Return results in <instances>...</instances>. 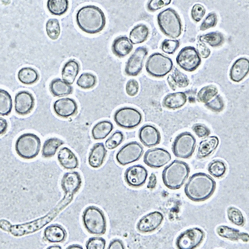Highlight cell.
<instances>
[{
  "mask_svg": "<svg viewBox=\"0 0 249 249\" xmlns=\"http://www.w3.org/2000/svg\"><path fill=\"white\" fill-rule=\"evenodd\" d=\"M105 244V241L103 238L93 237L87 241L86 247L88 249H103L104 248Z\"/></svg>",
  "mask_w": 249,
  "mask_h": 249,
  "instance_id": "c3c4849f",
  "label": "cell"
},
{
  "mask_svg": "<svg viewBox=\"0 0 249 249\" xmlns=\"http://www.w3.org/2000/svg\"><path fill=\"white\" fill-rule=\"evenodd\" d=\"M197 92L196 89H189L184 92L187 96H188V99L189 102L194 103L195 102V96Z\"/></svg>",
  "mask_w": 249,
  "mask_h": 249,
  "instance_id": "9f6ffc18",
  "label": "cell"
},
{
  "mask_svg": "<svg viewBox=\"0 0 249 249\" xmlns=\"http://www.w3.org/2000/svg\"><path fill=\"white\" fill-rule=\"evenodd\" d=\"M54 112L58 116L66 118L74 115L78 109L77 104L73 99L65 98L58 99L53 105Z\"/></svg>",
  "mask_w": 249,
  "mask_h": 249,
  "instance_id": "ffe728a7",
  "label": "cell"
},
{
  "mask_svg": "<svg viewBox=\"0 0 249 249\" xmlns=\"http://www.w3.org/2000/svg\"><path fill=\"white\" fill-rule=\"evenodd\" d=\"M218 144V139L215 136H211L201 141L198 147L197 157L202 159L209 156L216 149Z\"/></svg>",
  "mask_w": 249,
  "mask_h": 249,
  "instance_id": "f546056e",
  "label": "cell"
},
{
  "mask_svg": "<svg viewBox=\"0 0 249 249\" xmlns=\"http://www.w3.org/2000/svg\"><path fill=\"white\" fill-rule=\"evenodd\" d=\"M216 230L217 234L222 237L231 240L240 239L245 242L249 240L248 234L241 232L239 230L234 228L226 226L221 225L217 227Z\"/></svg>",
  "mask_w": 249,
  "mask_h": 249,
  "instance_id": "4dcf8cb0",
  "label": "cell"
},
{
  "mask_svg": "<svg viewBox=\"0 0 249 249\" xmlns=\"http://www.w3.org/2000/svg\"><path fill=\"white\" fill-rule=\"evenodd\" d=\"M216 183L209 175L199 172L191 176L185 185L184 191L190 199L199 201L209 198L213 193Z\"/></svg>",
  "mask_w": 249,
  "mask_h": 249,
  "instance_id": "6da1fadb",
  "label": "cell"
},
{
  "mask_svg": "<svg viewBox=\"0 0 249 249\" xmlns=\"http://www.w3.org/2000/svg\"><path fill=\"white\" fill-rule=\"evenodd\" d=\"M217 17L216 14L214 12L209 13L201 23L200 29L201 31H204L210 28L215 27L217 22Z\"/></svg>",
  "mask_w": 249,
  "mask_h": 249,
  "instance_id": "7dc6e473",
  "label": "cell"
},
{
  "mask_svg": "<svg viewBox=\"0 0 249 249\" xmlns=\"http://www.w3.org/2000/svg\"><path fill=\"white\" fill-rule=\"evenodd\" d=\"M173 63L169 58L159 53H154L148 57L145 64L146 69L151 76L163 77L172 69Z\"/></svg>",
  "mask_w": 249,
  "mask_h": 249,
  "instance_id": "52a82bcc",
  "label": "cell"
},
{
  "mask_svg": "<svg viewBox=\"0 0 249 249\" xmlns=\"http://www.w3.org/2000/svg\"><path fill=\"white\" fill-rule=\"evenodd\" d=\"M170 0H150L148 2L146 7L150 12H154L169 4Z\"/></svg>",
  "mask_w": 249,
  "mask_h": 249,
  "instance_id": "816d5d0a",
  "label": "cell"
},
{
  "mask_svg": "<svg viewBox=\"0 0 249 249\" xmlns=\"http://www.w3.org/2000/svg\"><path fill=\"white\" fill-rule=\"evenodd\" d=\"M57 158L60 165L66 169H74L78 166L79 161L77 157L67 147H64L60 150L57 154Z\"/></svg>",
  "mask_w": 249,
  "mask_h": 249,
  "instance_id": "cb8c5ba5",
  "label": "cell"
},
{
  "mask_svg": "<svg viewBox=\"0 0 249 249\" xmlns=\"http://www.w3.org/2000/svg\"><path fill=\"white\" fill-rule=\"evenodd\" d=\"M197 48L199 54L202 58H207L210 54V50L203 42L198 41L197 44Z\"/></svg>",
  "mask_w": 249,
  "mask_h": 249,
  "instance_id": "11a10c76",
  "label": "cell"
},
{
  "mask_svg": "<svg viewBox=\"0 0 249 249\" xmlns=\"http://www.w3.org/2000/svg\"><path fill=\"white\" fill-rule=\"evenodd\" d=\"M206 103L208 108L216 112L222 110L224 106L223 100L219 95H217L214 98Z\"/></svg>",
  "mask_w": 249,
  "mask_h": 249,
  "instance_id": "f907efd6",
  "label": "cell"
},
{
  "mask_svg": "<svg viewBox=\"0 0 249 249\" xmlns=\"http://www.w3.org/2000/svg\"><path fill=\"white\" fill-rule=\"evenodd\" d=\"M157 183V179L155 175L152 173L149 178V181L147 186L148 188L152 189L156 187Z\"/></svg>",
  "mask_w": 249,
  "mask_h": 249,
  "instance_id": "6f0895ef",
  "label": "cell"
},
{
  "mask_svg": "<svg viewBox=\"0 0 249 249\" xmlns=\"http://www.w3.org/2000/svg\"><path fill=\"white\" fill-rule=\"evenodd\" d=\"M76 20L82 31L90 34L101 31L106 23L105 17L102 10L98 7L91 5L80 9L77 13Z\"/></svg>",
  "mask_w": 249,
  "mask_h": 249,
  "instance_id": "7a4b0ae2",
  "label": "cell"
},
{
  "mask_svg": "<svg viewBox=\"0 0 249 249\" xmlns=\"http://www.w3.org/2000/svg\"><path fill=\"white\" fill-rule=\"evenodd\" d=\"M218 91L217 87L214 85L205 86L198 92L197 100L199 102L206 103L217 95Z\"/></svg>",
  "mask_w": 249,
  "mask_h": 249,
  "instance_id": "60d3db41",
  "label": "cell"
},
{
  "mask_svg": "<svg viewBox=\"0 0 249 249\" xmlns=\"http://www.w3.org/2000/svg\"><path fill=\"white\" fill-rule=\"evenodd\" d=\"M170 153L162 148H155L149 149L145 153L143 161L149 166L158 168L167 163L171 160Z\"/></svg>",
  "mask_w": 249,
  "mask_h": 249,
  "instance_id": "5bb4252c",
  "label": "cell"
},
{
  "mask_svg": "<svg viewBox=\"0 0 249 249\" xmlns=\"http://www.w3.org/2000/svg\"><path fill=\"white\" fill-rule=\"evenodd\" d=\"M15 109L19 115H24L29 113L34 108L35 99L29 92L23 90L16 95L15 98Z\"/></svg>",
  "mask_w": 249,
  "mask_h": 249,
  "instance_id": "e0dca14e",
  "label": "cell"
},
{
  "mask_svg": "<svg viewBox=\"0 0 249 249\" xmlns=\"http://www.w3.org/2000/svg\"><path fill=\"white\" fill-rule=\"evenodd\" d=\"M227 214L229 220L234 224L239 226L243 223L244 219L243 215L238 208L234 207H229L227 210Z\"/></svg>",
  "mask_w": 249,
  "mask_h": 249,
  "instance_id": "f6af8a7d",
  "label": "cell"
},
{
  "mask_svg": "<svg viewBox=\"0 0 249 249\" xmlns=\"http://www.w3.org/2000/svg\"><path fill=\"white\" fill-rule=\"evenodd\" d=\"M157 21L160 30L166 36L176 38L181 35V21L178 14L173 9L169 8L160 12Z\"/></svg>",
  "mask_w": 249,
  "mask_h": 249,
  "instance_id": "277c9868",
  "label": "cell"
},
{
  "mask_svg": "<svg viewBox=\"0 0 249 249\" xmlns=\"http://www.w3.org/2000/svg\"><path fill=\"white\" fill-rule=\"evenodd\" d=\"M163 218L162 215L159 212H155L151 213L140 220L137 227L140 231L142 232L151 231L160 225Z\"/></svg>",
  "mask_w": 249,
  "mask_h": 249,
  "instance_id": "44dd1931",
  "label": "cell"
},
{
  "mask_svg": "<svg viewBox=\"0 0 249 249\" xmlns=\"http://www.w3.org/2000/svg\"><path fill=\"white\" fill-rule=\"evenodd\" d=\"M124 138L123 133L119 130H116L107 139L105 142V146L109 149H115L122 142Z\"/></svg>",
  "mask_w": 249,
  "mask_h": 249,
  "instance_id": "ee69618b",
  "label": "cell"
},
{
  "mask_svg": "<svg viewBox=\"0 0 249 249\" xmlns=\"http://www.w3.org/2000/svg\"><path fill=\"white\" fill-rule=\"evenodd\" d=\"M39 76L37 71L29 67H25L21 69L17 74L18 80L23 84L30 85L36 82Z\"/></svg>",
  "mask_w": 249,
  "mask_h": 249,
  "instance_id": "1f68e13d",
  "label": "cell"
},
{
  "mask_svg": "<svg viewBox=\"0 0 249 249\" xmlns=\"http://www.w3.org/2000/svg\"><path fill=\"white\" fill-rule=\"evenodd\" d=\"M49 89L54 97H62L71 94L73 88L71 85L59 78L52 80L49 85Z\"/></svg>",
  "mask_w": 249,
  "mask_h": 249,
  "instance_id": "83f0119b",
  "label": "cell"
},
{
  "mask_svg": "<svg viewBox=\"0 0 249 249\" xmlns=\"http://www.w3.org/2000/svg\"><path fill=\"white\" fill-rule=\"evenodd\" d=\"M204 236L203 231L198 228L190 229L185 231L178 237L176 244L181 249H193L201 242Z\"/></svg>",
  "mask_w": 249,
  "mask_h": 249,
  "instance_id": "4fadbf2b",
  "label": "cell"
},
{
  "mask_svg": "<svg viewBox=\"0 0 249 249\" xmlns=\"http://www.w3.org/2000/svg\"><path fill=\"white\" fill-rule=\"evenodd\" d=\"M196 141L194 136L190 133H181L175 138L172 146V152L176 157L187 159L192 155L194 151Z\"/></svg>",
  "mask_w": 249,
  "mask_h": 249,
  "instance_id": "ba28073f",
  "label": "cell"
},
{
  "mask_svg": "<svg viewBox=\"0 0 249 249\" xmlns=\"http://www.w3.org/2000/svg\"><path fill=\"white\" fill-rule=\"evenodd\" d=\"M148 175L146 168L140 164L135 165L128 168L124 173V179L130 186L138 188L145 183Z\"/></svg>",
  "mask_w": 249,
  "mask_h": 249,
  "instance_id": "9a60e30c",
  "label": "cell"
},
{
  "mask_svg": "<svg viewBox=\"0 0 249 249\" xmlns=\"http://www.w3.org/2000/svg\"><path fill=\"white\" fill-rule=\"evenodd\" d=\"M192 129L196 135L200 138L207 136L210 133V130L206 126L200 124H196Z\"/></svg>",
  "mask_w": 249,
  "mask_h": 249,
  "instance_id": "db71d44e",
  "label": "cell"
},
{
  "mask_svg": "<svg viewBox=\"0 0 249 249\" xmlns=\"http://www.w3.org/2000/svg\"><path fill=\"white\" fill-rule=\"evenodd\" d=\"M53 214L50 213L31 222L12 226L10 231L12 234L16 236H21L35 231L49 222L52 218Z\"/></svg>",
  "mask_w": 249,
  "mask_h": 249,
  "instance_id": "2e32d148",
  "label": "cell"
},
{
  "mask_svg": "<svg viewBox=\"0 0 249 249\" xmlns=\"http://www.w3.org/2000/svg\"><path fill=\"white\" fill-rule=\"evenodd\" d=\"M208 170L209 173L213 176L219 178L225 174L227 171V167L223 161L220 160H216L209 164Z\"/></svg>",
  "mask_w": 249,
  "mask_h": 249,
  "instance_id": "b9f144b4",
  "label": "cell"
},
{
  "mask_svg": "<svg viewBox=\"0 0 249 249\" xmlns=\"http://www.w3.org/2000/svg\"><path fill=\"white\" fill-rule=\"evenodd\" d=\"M46 30L47 34L51 39L55 40L59 36L60 28L58 20L56 18L49 19L46 24Z\"/></svg>",
  "mask_w": 249,
  "mask_h": 249,
  "instance_id": "7bdbcfd3",
  "label": "cell"
},
{
  "mask_svg": "<svg viewBox=\"0 0 249 249\" xmlns=\"http://www.w3.org/2000/svg\"><path fill=\"white\" fill-rule=\"evenodd\" d=\"M187 100V96L184 92L169 93L163 98L162 105L167 109L174 110L183 107L186 103Z\"/></svg>",
  "mask_w": 249,
  "mask_h": 249,
  "instance_id": "484cf974",
  "label": "cell"
},
{
  "mask_svg": "<svg viewBox=\"0 0 249 249\" xmlns=\"http://www.w3.org/2000/svg\"><path fill=\"white\" fill-rule=\"evenodd\" d=\"M144 152L142 146L135 141L128 143L119 150L116 156L117 162L124 166L139 160Z\"/></svg>",
  "mask_w": 249,
  "mask_h": 249,
  "instance_id": "30bf717a",
  "label": "cell"
},
{
  "mask_svg": "<svg viewBox=\"0 0 249 249\" xmlns=\"http://www.w3.org/2000/svg\"><path fill=\"white\" fill-rule=\"evenodd\" d=\"M113 126L110 121L103 120L96 124L93 127L91 134L93 138L96 140L104 139L112 131Z\"/></svg>",
  "mask_w": 249,
  "mask_h": 249,
  "instance_id": "d6a6232c",
  "label": "cell"
},
{
  "mask_svg": "<svg viewBox=\"0 0 249 249\" xmlns=\"http://www.w3.org/2000/svg\"><path fill=\"white\" fill-rule=\"evenodd\" d=\"M64 142L57 138H52L44 142L42 151V156L45 158L52 157L55 154L59 148L63 144Z\"/></svg>",
  "mask_w": 249,
  "mask_h": 249,
  "instance_id": "e575fe53",
  "label": "cell"
},
{
  "mask_svg": "<svg viewBox=\"0 0 249 249\" xmlns=\"http://www.w3.org/2000/svg\"><path fill=\"white\" fill-rule=\"evenodd\" d=\"M107 152L103 143H97L94 144L89 155L88 161L90 166L95 168L100 167L104 161Z\"/></svg>",
  "mask_w": 249,
  "mask_h": 249,
  "instance_id": "603a6c76",
  "label": "cell"
},
{
  "mask_svg": "<svg viewBox=\"0 0 249 249\" xmlns=\"http://www.w3.org/2000/svg\"><path fill=\"white\" fill-rule=\"evenodd\" d=\"M83 248L77 244H74L69 246L67 249H82Z\"/></svg>",
  "mask_w": 249,
  "mask_h": 249,
  "instance_id": "6125c7cd",
  "label": "cell"
},
{
  "mask_svg": "<svg viewBox=\"0 0 249 249\" xmlns=\"http://www.w3.org/2000/svg\"><path fill=\"white\" fill-rule=\"evenodd\" d=\"M171 89L175 91L178 88H184L187 86L189 80L185 74L175 68L171 74H169L167 79Z\"/></svg>",
  "mask_w": 249,
  "mask_h": 249,
  "instance_id": "f1b7e54d",
  "label": "cell"
},
{
  "mask_svg": "<svg viewBox=\"0 0 249 249\" xmlns=\"http://www.w3.org/2000/svg\"><path fill=\"white\" fill-rule=\"evenodd\" d=\"M97 79L96 76L90 72L82 73L78 79L76 84L81 89L87 90L93 88L96 85Z\"/></svg>",
  "mask_w": 249,
  "mask_h": 249,
  "instance_id": "74e56055",
  "label": "cell"
},
{
  "mask_svg": "<svg viewBox=\"0 0 249 249\" xmlns=\"http://www.w3.org/2000/svg\"><path fill=\"white\" fill-rule=\"evenodd\" d=\"M206 9L204 6L199 4H196L193 7L191 15L192 19L195 21H200L205 15Z\"/></svg>",
  "mask_w": 249,
  "mask_h": 249,
  "instance_id": "681fc988",
  "label": "cell"
},
{
  "mask_svg": "<svg viewBox=\"0 0 249 249\" xmlns=\"http://www.w3.org/2000/svg\"><path fill=\"white\" fill-rule=\"evenodd\" d=\"M179 45V41L178 40L165 39L162 42L161 48L165 53L173 54L178 48Z\"/></svg>",
  "mask_w": 249,
  "mask_h": 249,
  "instance_id": "bcb514c9",
  "label": "cell"
},
{
  "mask_svg": "<svg viewBox=\"0 0 249 249\" xmlns=\"http://www.w3.org/2000/svg\"><path fill=\"white\" fill-rule=\"evenodd\" d=\"M139 138L141 142L149 147L155 146L160 141V133L154 126L146 124L142 127L138 133Z\"/></svg>",
  "mask_w": 249,
  "mask_h": 249,
  "instance_id": "ac0fdd59",
  "label": "cell"
},
{
  "mask_svg": "<svg viewBox=\"0 0 249 249\" xmlns=\"http://www.w3.org/2000/svg\"><path fill=\"white\" fill-rule=\"evenodd\" d=\"M110 249H123V245L121 242L118 240H115L110 243L109 246Z\"/></svg>",
  "mask_w": 249,
  "mask_h": 249,
  "instance_id": "94428289",
  "label": "cell"
},
{
  "mask_svg": "<svg viewBox=\"0 0 249 249\" xmlns=\"http://www.w3.org/2000/svg\"><path fill=\"white\" fill-rule=\"evenodd\" d=\"M113 116L114 121L118 125L127 129L135 127L140 124L142 119V114L139 110L128 107L118 109Z\"/></svg>",
  "mask_w": 249,
  "mask_h": 249,
  "instance_id": "9c48e42d",
  "label": "cell"
},
{
  "mask_svg": "<svg viewBox=\"0 0 249 249\" xmlns=\"http://www.w3.org/2000/svg\"><path fill=\"white\" fill-rule=\"evenodd\" d=\"M0 135H2L5 133L7 130L8 127V123L5 119L0 117Z\"/></svg>",
  "mask_w": 249,
  "mask_h": 249,
  "instance_id": "680465c9",
  "label": "cell"
},
{
  "mask_svg": "<svg viewBox=\"0 0 249 249\" xmlns=\"http://www.w3.org/2000/svg\"><path fill=\"white\" fill-rule=\"evenodd\" d=\"M12 107V98L6 90L0 89V114L2 116H7L11 112Z\"/></svg>",
  "mask_w": 249,
  "mask_h": 249,
  "instance_id": "ab89813d",
  "label": "cell"
},
{
  "mask_svg": "<svg viewBox=\"0 0 249 249\" xmlns=\"http://www.w3.org/2000/svg\"><path fill=\"white\" fill-rule=\"evenodd\" d=\"M52 249H61V247L59 246H51L49 248Z\"/></svg>",
  "mask_w": 249,
  "mask_h": 249,
  "instance_id": "be15d7a7",
  "label": "cell"
},
{
  "mask_svg": "<svg viewBox=\"0 0 249 249\" xmlns=\"http://www.w3.org/2000/svg\"><path fill=\"white\" fill-rule=\"evenodd\" d=\"M80 65L74 59H70L64 64L62 69L61 75L63 80L68 84H72L79 72Z\"/></svg>",
  "mask_w": 249,
  "mask_h": 249,
  "instance_id": "4316f807",
  "label": "cell"
},
{
  "mask_svg": "<svg viewBox=\"0 0 249 249\" xmlns=\"http://www.w3.org/2000/svg\"><path fill=\"white\" fill-rule=\"evenodd\" d=\"M132 44L127 37L119 36L116 38L113 42L111 46L112 51L114 54L118 57H124L132 50Z\"/></svg>",
  "mask_w": 249,
  "mask_h": 249,
  "instance_id": "d4e9b609",
  "label": "cell"
},
{
  "mask_svg": "<svg viewBox=\"0 0 249 249\" xmlns=\"http://www.w3.org/2000/svg\"><path fill=\"white\" fill-rule=\"evenodd\" d=\"M177 64L185 70L191 72L195 70L200 64L201 60L197 51L191 46L182 49L176 58Z\"/></svg>",
  "mask_w": 249,
  "mask_h": 249,
  "instance_id": "8fae6325",
  "label": "cell"
},
{
  "mask_svg": "<svg viewBox=\"0 0 249 249\" xmlns=\"http://www.w3.org/2000/svg\"><path fill=\"white\" fill-rule=\"evenodd\" d=\"M139 89L138 83L135 79H130L126 84V91L127 94L130 96L133 97L137 95Z\"/></svg>",
  "mask_w": 249,
  "mask_h": 249,
  "instance_id": "f5cc1de1",
  "label": "cell"
},
{
  "mask_svg": "<svg viewBox=\"0 0 249 249\" xmlns=\"http://www.w3.org/2000/svg\"><path fill=\"white\" fill-rule=\"evenodd\" d=\"M199 41L205 42L210 46L217 47L222 44L224 41L223 35L219 32H213L200 36Z\"/></svg>",
  "mask_w": 249,
  "mask_h": 249,
  "instance_id": "f35d334b",
  "label": "cell"
},
{
  "mask_svg": "<svg viewBox=\"0 0 249 249\" xmlns=\"http://www.w3.org/2000/svg\"><path fill=\"white\" fill-rule=\"evenodd\" d=\"M249 60L244 58L238 59L235 61L230 70L229 75L233 81L238 82L242 80L249 71Z\"/></svg>",
  "mask_w": 249,
  "mask_h": 249,
  "instance_id": "7402d4cb",
  "label": "cell"
},
{
  "mask_svg": "<svg viewBox=\"0 0 249 249\" xmlns=\"http://www.w3.org/2000/svg\"><path fill=\"white\" fill-rule=\"evenodd\" d=\"M41 146V141L36 135L26 133L19 136L15 144V149L18 155L25 159H31L38 154Z\"/></svg>",
  "mask_w": 249,
  "mask_h": 249,
  "instance_id": "5b68a950",
  "label": "cell"
},
{
  "mask_svg": "<svg viewBox=\"0 0 249 249\" xmlns=\"http://www.w3.org/2000/svg\"><path fill=\"white\" fill-rule=\"evenodd\" d=\"M83 220L88 231L93 234H100L105 231L106 223L102 211L93 206L88 207L84 212Z\"/></svg>",
  "mask_w": 249,
  "mask_h": 249,
  "instance_id": "8992f818",
  "label": "cell"
},
{
  "mask_svg": "<svg viewBox=\"0 0 249 249\" xmlns=\"http://www.w3.org/2000/svg\"><path fill=\"white\" fill-rule=\"evenodd\" d=\"M46 238L52 242H59L63 240L66 236L64 230L61 226H51L47 228L45 231Z\"/></svg>",
  "mask_w": 249,
  "mask_h": 249,
  "instance_id": "d590c367",
  "label": "cell"
},
{
  "mask_svg": "<svg viewBox=\"0 0 249 249\" xmlns=\"http://www.w3.org/2000/svg\"><path fill=\"white\" fill-rule=\"evenodd\" d=\"M0 225L1 228L3 230L7 231H10L11 224L8 221L5 220L0 221Z\"/></svg>",
  "mask_w": 249,
  "mask_h": 249,
  "instance_id": "91938a15",
  "label": "cell"
},
{
  "mask_svg": "<svg viewBox=\"0 0 249 249\" xmlns=\"http://www.w3.org/2000/svg\"><path fill=\"white\" fill-rule=\"evenodd\" d=\"M148 53L147 49L144 46L139 47L135 49L126 64L125 72L127 75L136 76L140 73Z\"/></svg>",
  "mask_w": 249,
  "mask_h": 249,
  "instance_id": "7c38bea8",
  "label": "cell"
},
{
  "mask_svg": "<svg viewBox=\"0 0 249 249\" xmlns=\"http://www.w3.org/2000/svg\"><path fill=\"white\" fill-rule=\"evenodd\" d=\"M82 183L80 176L76 171L65 173L61 180L62 189L66 195L71 196L80 188Z\"/></svg>",
  "mask_w": 249,
  "mask_h": 249,
  "instance_id": "d6986e66",
  "label": "cell"
},
{
  "mask_svg": "<svg viewBox=\"0 0 249 249\" xmlns=\"http://www.w3.org/2000/svg\"><path fill=\"white\" fill-rule=\"evenodd\" d=\"M190 168L186 162L175 160L166 166L162 174L164 185L171 189L180 188L187 179Z\"/></svg>",
  "mask_w": 249,
  "mask_h": 249,
  "instance_id": "3957f363",
  "label": "cell"
},
{
  "mask_svg": "<svg viewBox=\"0 0 249 249\" xmlns=\"http://www.w3.org/2000/svg\"><path fill=\"white\" fill-rule=\"evenodd\" d=\"M149 33V29L147 26L142 24H138L131 31L130 40L133 44L142 43L147 39Z\"/></svg>",
  "mask_w": 249,
  "mask_h": 249,
  "instance_id": "836d02e7",
  "label": "cell"
},
{
  "mask_svg": "<svg viewBox=\"0 0 249 249\" xmlns=\"http://www.w3.org/2000/svg\"><path fill=\"white\" fill-rule=\"evenodd\" d=\"M69 3L68 0H48L47 7L52 14L60 16L67 11L69 7Z\"/></svg>",
  "mask_w": 249,
  "mask_h": 249,
  "instance_id": "8d00e7d4",
  "label": "cell"
}]
</instances>
